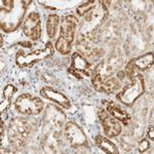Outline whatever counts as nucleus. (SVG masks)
Here are the masks:
<instances>
[{"mask_svg": "<svg viewBox=\"0 0 154 154\" xmlns=\"http://www.w3.org/2000/svg\"><path fill=\"white\" fill-rule=\"evenodd\" d=\"M34 125L27 119L16 117L11 119L8 126L9 142L14 147L21 148L27 144L33 135Z\"/></svg>", "mask_w": 154, "mask_h": 154, "instance_id": "1", "label": "nucleus"}, {"mask_svg": "<svg viewBox=\"0 0 154 154\" xmlns=\"http://www.w3.org/2000/svg\"><path fill=\"white\" fill-rule=\"evenodd\" d=\"M77 26H78V20L74 16H66L63 19L61 23L60 37L56 42V48L59 53L62 54L70 53Z\"/></svg>", "mask_w": 154, "mask_h": 154, "instance_id": "2", "label": "nucleus"}, {"mask_svg": "<svg viewBox=\"0 0 154 154\" xmlns=\"http://www.w3.org/2000/svg\"><path fill=\"white\" fill-rule=\"evenodd\" d=\"M54 54V48L51 42H48L43 48L37 49V51H31L28 54H24L23 51H19L16 57L17 65L20 68H26V67H32L34 64L40 61L48 60Z\"/></svg>", "mask_w": 154, "mask_h": 154, "instance_id": "3", "label": "nucleus"}, {"mask_svg": "<svg viewBox=\"0 0 154 154\" xmlns=\"http://www.w3.org/2000/svg\"><path fill=\"white\" fill-rule=\"evenodd\" d=\"M145 91V82L141 75L131 77V81L116 96L117 100L126 106H131Z\"/></svg>", "mask_w": 154, "mask_h": 154, "instance_id": "4", "label": "nucleus"}, {"mask_svg": "<svg viewBox=\"0 0 154 154\" xmlns=\"http://www.w3.org/2000/svg\"><path fill=\"white\" fill-rule=\"evenodd\" d=\"M16 110L24 115H38L43 110V102L35 96L24 94L14 103Z\"/></svg>", "mask_w": 154, "mask_h": 154, "instance_id": "5", "label": "nucleus"}, {"mask_svg": "<svg viewBox=\"0 0 154 154\" xmlns=\"http://www.w3.org/2000/svg\"><path fill=\"white\" fill-rule=\"evenodd\" d=\"M69 73L78 79H82L83 76H89L91 74V64L82 54L74 53L71 58V66L69 67Z\"/></svg>", "mask_w": 154, "mask_h": 154, "instance_id": "6", "label": "nucleus"}, {"mask_svg": "<svg viewBox=\"0 0 154 154\" xmlns=\"http://www.w3.org/2000/svg\"><path fill=\"white\" fill-rule=\"evenodd\" d=\"M154 63V54L153 53H148L144 56H140L138 58L131 60L128 62L125 67V75L128 77H133L135 75V71H145L150 68Z\"/></svg>", "mask_w": 154, "mask_h": 154, "instance_id": "7", "label": "nucleus"}, {"mask_svg": "<svg viewBox=\"0 0 154 154\" xmlns=\"http://www.w3.org/2000/svg\"><path fill=\"white\" fill-rule=\"evenodd\" d=\"M65 136L72 147H82L88 143L85 134L80 126L74 122H68L66 125Z\"/></svg>", "mask_w": 154, "mask_h": 154, "instance_id": "8", "label": "nucleus"}, {"mask_svg": "<svg viewBox=\"0 0 154 154\" xmlns=\"http://www.w3.org/2000/svg\"><path fill=\"white\" fill-rule=\"evenodd\" d=\"M25 35L32 40H38L41 36V20L37 12H31L26 18L23 25Z\"/></svg>", "mask_w": 154, "mask_h": 154, "instance_id": "9", "label": "nucleus"}, {"mask_svg": "<svg viewBox=\"0 0 154 154\" xmlns=\"http://www.w3.org/2000/svg\"><path fill=\"white\" fill-rule=\"evenodd\" d=\"M99 118L102 123V126L104 128V131L108 137L118 136L121 133V125L117 119H115L107 110L101 109L99 111Z\"/></svg>", "mask_w": 154, "mask_h": 154, "instance_id": "10", "label": "nucleus"}, {"mask_svg": "<svg viewBox=\"0 0 154 154\" xmlns=\"http://www.w3.org/2000/svg\"><path fill=\"white\" fill-rule=\"evenodd\" d=\"M40 95L43 97L44 99L54 102L56 104H58L59 106H61L64 109H70L71 103L69 101V99L67 98L65 95H63L62 93L56 91V89L51 88H43L40 91Z\"/></svg>", "mask_w": 154, "mask_h": 154, "instance_id": "11", "label": "nucleus"}, {"mask_svg": "<svg viewBox=\"0 0 154 154\" xmlns=\"http://www.w3.org/2000/svg\"><path fill=\"white\" fill-rule=\"evenodd\" d=\"M104 102H105L104 104L106 105V110L108 111L114 118L117 119L120 122H122L125 125H130L131 116L128 115V113H126V111H125L120 106H118L117 104L113 103V102H107V101H104Z\"/></svg>", "mask_w": 154, "mask_h": 154, "instance_id": "12", "label": "nucleus"}, {"mask_svg": "<svg viewBox=\"0 0 154 154\" xmlns=\"http://www.w3.org/2000/svg\"><path fill=\"white\" fill-rule=\"evenodd\" d=\"M118 86H119L118 78L112 77V78L107 79V80L100 81V82L95 84L94 88L98 91H102V93H105V94H110V93L115 91L116 89L118 88Z\"/></svg>", "mask_w": 154, "mask_h": 154, "instance_id": "13", "label": "nucleus"}, {"mask_svg": "<svg viewBox=\"0 0 154 154\" xmlns=\"http://www.w3.org/2000/svg\"><path fill=\"white\" fill-rule=\"evenodd\" d=\"M96 144L99 148L102 149L105 153L118 154V149L110 140L106 139L105 137L99 135L96 137Z\"/></svg>", "mask_w": 154, "mask_h": 154, "instance_id": "14", "label": "nucleus"}, {"mask_svg": "<svg viewBox=\"0 0 154 154\" xmlns=\"http://www.w3.org/2000/svg\"><path fill=\"white\" fill-rule=\"evenodd\" d=\"M60 24V17L58 14H51L48 18L46 22V31L51 38H54L57 33V28L58 25Z\"/></svg>", "mask_w": 154, "mask_h": 154, "instance_id": "15", "label": "nucleus"}, {"mask_svg": "<svg viewBox=\"0 0 154 154\" xmlns=\"http://www.w3.org/2000/svg\"><path fill=\"white\" fill-rule=\"evenodd\" d=\"M96 5H97V2L95 1V0H91V1H86V2H84L83 4H81L79 7H77L76 11L80 17H83L84 14H86L88 12L91 11Z\"/></svg>", "mask_w": 154, "mask_h": 154, "instance_id": "16", "label": "nucleus"}, {"mask_svg": "<svg viewBox=\"0 0 154 154\" xmlns=\"http://www.w3.org/2000/svg\"><path fill=\"white\" fill-rule=\"evenodd\" d=\"M16 91H17V88H14V85H11V84H8V85H6L3 89L4 98H5L7 101H9L11 99L12 95H14V93H16Z\"/></svg>", "mask_w": 154, "mask_h": 154, "instance_id": "17", "label": "nucleus"}, {"mask_svg": "<svg viewBox=\"0 0 154 154\" xmlns=\"http://www.w3.org/2000/svg\"><path fill=\"white\" fill-rule=\"evenodd\" d=\"M149 148H150V143H149L146 139L141 140V142L139 143V152H141V153L146 152Z\"/></svg>", "mask_w": 154, "mask_h": 154, "instance_id": "18", "label": "nucleus"}, {"mask_svg": "<svg viewBox=\"0 0 154 154\" xmlns=\"http://www.w3.org/2000/svg\"><path fill=\"white\" fill-rule=\"evenodd\" d=\"M12 5H14V1H1V9L3 11H11Z\"/></svg>", "mask_w": 154, "mask_h": 154, "instance_id": "19", "label": "nucleus"}, {"mask_svg": "<svg viewBox=\"0 0 154 154\" xmlns=\"http://www.w3.org/2000/svg\"><path fill=\"white\" fill-rule=\"evenodd\" d=\"M153 134H154V131H153V126H151L150 128L148 130V137H149V139H151V141H153V139H154V136H153Z\"/></svg>", "mask_w": 154, "mask_h": 154, "instance_id": "20", "label": "nucleus"}]
</instances>
